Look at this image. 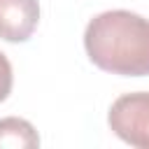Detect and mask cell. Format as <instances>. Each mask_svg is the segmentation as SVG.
<instances>
[{
  "label": "cell",
  "mask_w": 149,
  "mask_h": 149,
  "mask_svg": "<svg viewBox=\"0 0 149 149\" xmlns=\"http://www.w3.org/2000/svg\"><path fill=\"white\" fill-rule=\"evenodd\" d=\"M107 123L126 144L149 149V91L119 95L107 112Z\"/></svg>",
  "instance_id": "cell-2"
},
{
  "label": "cell",
  "mask_w": 149,
  "mask_h": 149,
  "mask_svg": "<svg viewBox=\"0 0 149 149\" xmlns=\"http://www.w3.org/2000/svg\"><path fill=\"white\" fill-rule=\"evenodd\" d=\"M40 23L37 0H0V37L7 42H26Z\"/></svg>",
  "instance_id": "cell-3"
},
{
  "label": "cell",
  "mask_w": 149,
  "mask_h": 149,
  "mask_svg": "<svg viewBox=\"0 0 149 149\" xmlns=\"http://www.w3.org/2000/svg\"><path fill=\"white\" fill-rule=\"evenodd\" d=\"M12 81H14L12 63H9L7 56L0 51V102L7 100V95H9V91H12Z\"/></svg>",
  "instance_id": "cell-5"
},
{
  "label": "cell",
  "mask_w": 149,
  "mask_h": 149,
  "mask_svg": "<svg viewBox=\"0 0 149 149\" xmlns=\"http://www.w3.org/2000/svg\"><path fill=\"white\" fill-rule=\"evenodd\" d=\"M2 147L35 149L40 147V135L30 121L19 119V116H7V119H0V149Z\"/></svg>",
  "instance_id": "cell-4"
},
{
  "label": "cell",
  "mask_w": 149,
  "mask_h": 149,
  "mask_svg": "<svg viewBox=\"0 0 149 149\" xmlns=\"http://www.w3.org/2000/svg\"><path fill=\"white\" fill-rule=\"evenodd\" d=\"M91 63L121 77L149 74V19L128 9L95 14L84 30Z\"/></svg>",
  "instance_id": "cell-1"
}]
</instances>
